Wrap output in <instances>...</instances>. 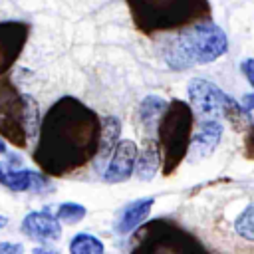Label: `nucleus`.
I'll list each match as a JSON object with an SVG mask.
<instances>
[{
	"label": "nucleus",
	"instance_id": "obj_1",
	"mask_svg": "<svg viewBox=\"0 0 254 254\" xmlns=\"http://www.w3.org/2000/svg\"><path fill=\"white\" fill-rule=\"evenodd\" d=\"M101 119L83 101L60 97L42 117L34 163L52 177L69 175L97 157Z\"/></svg>",
	"mask_w": 254,
	"mask_h": 254
},
{
	"label": "nucleus",
	"instance_id": "obj_2",
	"mask_svg": "<svg viewBox=\"0 0 254 254\" xmlns=\"http://www.w3.org/2000/svg\"><path fill=\"white\" fill-rule=\"evenodd\" d=\"M226 48L228 38L224 30L212 22H200L169 38L163 46V60L171 69L181 71L218 60Z\"/></svg>",
	"mask_w": 254,
	"mask_h": 254
},
{
	"label": "nucleus",
	"instance_id": "obj_3",
	"mask_svg": "<svg viewBox=\"0 0 254 254\" xmlns=\"http://www.w3.org/2000/svg\"><path fill=\"white\" fill-rule=\"evenodd\" d=\"M131 20L143 34L183 30L210 16L208 0H127Z\"/></svg>",
	"mask_w": 254,
	"mask_h": 254
},
{
	"label": "nucleus",
	"instance_id": "obj_4",
	"mask_svg": "<svg viewBox=\"0 0 254 254\" xmlns=\"http://www.w3.org/2000/svg\"><path fill=\"white\" fill-rule=\"evenodd\" d=\"M129 254H212L192 232L169 218H155L141 226Z\"/></svg>",
	"mask_w": 254,
	"mask_h": 254
},
{
	"label": "nucleus",
	"instance_id": "obj_5",
	"mask_svg": "<svg viewBox=\"0 0 254 254\" xmlns=\"http://www.w3.org/2000/svg\"><path fill=\"white\" fill-rule=\"evenodd\" d=\"M194 111L189 103L173 99L157 127V143L163 155V175H173L183 159L189 155L192 141Z\"/></svg>",
	"mask_w": 254,
	"mask_h": 254
},
{
	"label": "nucleus",
	"instance_id": "obj_6",
	"mask_svg": "<svg viewBox=\"0 0 254 254\" xmlns=\"http://www.w3.org/2000/svg\"><path fill=\"white\" fill-rule=\"evenodd\" d=\"M36 101L22 95L8 79L0 81V137L22 149L26 147L28 137L36 131Z\"/></svg>",
	"mask_w": 254,
	"mask_h": 254
},
{
	"label": "nucleus",
	"instance_id": "obj_7",
	"mask_svg": "<svg viewBox=\"0 0 254 254\" xmlns=\"http://www.w3.org/2000/svg\"><path fill=\"white\" fill-rule=\"evenodd\" d=\"M189 99L200 121H218L224 117L228 95L216 83L202 77H192L189 81Z\"/></svg>",
	"mask_w": 254,
	"mask_h": 254
},
{
	"label": "nucleus",
	"instance_id": "obj_8",
	"mask_svg": "<svg viewBox=\"0 0 254 254\" xmlns=\"http://www.w3.org/2000/svg\"><path fill=\"white\" fill-rule=\"evenodd\" d=\"M30 36V26L26 22H0V75L6 73L20 58L26 40Z\"/></svg>",
	"mask_w": 254,
	"mask_h": 254
},
{
	"label": "nucleus",
	"instance_id": "obj_9",
	"mask_svg": "<svg viewBox=\"0 0 254 254\" xmlns=\"http://www.w3.org/2000/svg\"><path fill=\"white\" fill-rule=\"evenodd\" d=\"M137 155L139 149L135 145V141L131 139H121L119 145L115 147L113 155L109 157L105 171H103V181L105 183H123L127 181L133 173H135V165H137Z\"/></svg>",
	"mask_w": 254,
	"mask_h": 254
},
{
	"label": "nucleus",
	"instance_id": "obj_10",
	"mask_svg": "<svg viewBox=\"0 0 254 254\" xmlns=\"http://www.w3.org/2000/svg\"><path fill=\"white\" fill-rule=\"evenodd\" d=\"M22 232L28 238L34 240H42V242H52L58 240L62 234V222L42 210H32L24 216L22 220Z\"/></svg>",
	"mask_w": 254,
	"mask_h": 254
},
{
	"label": "nucleus",
	"instance_id": "obj_11",
	"mask_svg": "<svg viewBox=\"0 0 254 254\" xmlns=\"http://www.w3.org/2000/svg\"><path fill=\"white\" fill-rule=\"evenodd\" d=\"M0 185L8 187L10 190L24 192V190H44L48 189V179L42 173L30 169H2L0 167Z\"/></svg>",
	"mask_w": 254,
	"mask_h": 254
},
{
	"label": "nucleus",
	"instance_id": "obj_12",
	"mask_svg": "<svg viewBox=\"0 0 254 254\" xmlns=\"http://www.w3.org/2000/svg\"><path fill=\"white\" fill-rule=\"evenodd\" d=\"M220 135H222L220 121H200V127L192 135V141H190V149H189L190 161L208 157L216 149V145L220 141Z\"/></svg>",
	"mask_w": 254,
	"mask_h": 254
},
{
	"label": "nucleus",
	"instance_id": "obj_13",
	"mask_svg": "<svg viewBox=\"0 0 254 254\" xmlns=\"http://www.w3.org/2000/svg\"><path fill=\"white\" fill-rule=\"evenodd\" d=\"M159 167H163V155H161V147L157 141L153 139H145L141 149H139V155H137V165H135V177L143 183L151 181Z\"/></svg>",
	"mask_w": 254,
	"mask_h": 254
},
{
	"label": "nucleus",
	"instance_id": "obj_14",
	"mask_svg": "<svg viewBox=\"0 0 254 254\" xmlns=\"http://www.w3.org/2000/svg\"><path fill=\"white\" fill-rule=\"evenodd\" d=\"M153 204H155V198L153 196H145V198H137V200L129 202L123 208V212H121V216L117 220V232L119 234H129L135 228H139V224L151 212Z\"/></svg>",
	"mask_w": 254,
	"mask_h": 254
},
{
	"label": "nucleus",
	"instance_id": "obj_15",
	"mask_svg": "<svg viewBox=\"0 0 254 254\" xmlns=\"http://www.w3.org/2000/svg\"><path fill=\"white\" fill-rule=\"evenodd\" d=\"M167 101L159 95H147L141 103H139V109H137V119L139 123L143 125L145 131H153L159 127V121L167 109Z\"/></svg>",
	"mask_w": 254,
	"mask_h": 254
},
{
	"label": "nucleus",
	"instance_id": "obj_16",
	"mask_svg": "<svg viewBox=\"0 0 254 254\" xmlns=\"http://www.w3.org/2000/svg\"><path fill=\"white\" fill-rule=\"evenodd\" d=\"M119 135H121V121L113 115L101 119V141L97 149V161H105L107 157L113 155L115 147L119 145Z\"/></svg>",
	"mask_w": 254,
	"mask_h": 254
},
{
	"label": "nucleus",
	"instance_id": "obj_17",
	"mask_svg": "<svg viewBox=\"0 0 254 254\" xmlns=\"http://www.w3.org/2000/svg\"><path fill=\"white\" fill-rule=\"evenodd\" d=\"M69 254H105V246L97 236L79 232L69 242Z\"/></svg>",
	"mask_w": 254,
	"mask_h": 254
},
{
	"label": "nucleus",
	"instance_id": "obj_18",
	"mask_svg": "<svg viewBox=\"0 0 254 254\" xmlns=\"http://www.w3.org/2000/svg\"><path fill=\"white\" fill-rule=\"evenodd\" d=\"M234 230L240 238L254 242V202L248 204L234 222Z\"/></svg>",
	"mask_w": 254,
	"mask_h": 254
},
{
	"label": "nucleus",
	"instance_id": "obj_19",
	"mask_svg": "<svg viewBox=\"0 0 254 254\" xmlns=\"http://www.w3.org/2000/svg\"><path fill=\"white\" fill-rule=\"evenodd\" d=\"M87 214V208L83 204H77V202H64L58 206V214L56 218L64 224H75L79 220H83V216Z\"/></svg>",
	"mask_w": 254,
	"mask_h": 254
},
{
	"label": "nucleus",
	"instance_id": "obj_20",
	"mask_svg": "<svg viewBox=\"0 0 254 254\" xmlns=\"http://www.w3.org/2000/svg\"><path fill=\"white\" fill-rule=\"evenodd\" d=\"M244 155L248 159H254V123L248 127L246 131V139H244Z\"/></svg>",
	"mask_w": 254,
	"mask_h": 254
},
{
	"label": "nucleus",
	"instance_id": "obj_21",
	"mask_svg": "<svg viewBox=\"0 0 254 254\" xmlns=\"http://www.w3.org/2000/svg\"><path fill=\"white\" fill-rule=\"evenodd\" d=\"M0 254H24V246L20 242H0Z\"/></svg>",
	"mask_w": 254,
	"mask_h": 254
},
{
	"label": "nucleus",
	"instance_id": "obj_22",
	"mask_svg": "<svg viewBox=\"0 0 254 254\" xmlns=\"http://www.w3.org/2000/svg\"><path fill=\"white\" fill-rule=\"evenodd\" d=\"M242 73L246 75V79L250 81V85L254 87V60L252 58H246L242 62Z\"/></svg>",
	"mask_w": 254,
	"mask_h": 254
},
{
	"label": "nucleus",
	"instance_id": "obj_23",
	"mask_svg": "<svg viewBox=\"0 0 254 254\" xmlns=\"http://www.w3.org/2000/svg\"><path fill=\"white\" fill-rule=\"evenodd\" d=\"M242 107H244L246 111L254 109V93H248V95L242 97Z\"/></svg>",
	"mask_w": 254,
	"mask_h": 254
},
{
	"label": "nucleus",
	"instance_id": "obj_24",
	"mask_svg": "<svg viewBox=\"0 0 254 254\" xmlns=\"http://www.w3.org/2000/svg\"><path fill=\"white\" fill-rule=\"evenodd\" d=\"M32 254H60V252L52 246H38V248L32 250Z\"/></svg>",
	"mask_w": 254,
	"mask_h": 254
},
{
	"label": "nucleus",
	"instance_id": "obj_25",
	"mask_svg": "<svg viewBox=\"0 0 254 254\" xmlns=\"http://www.w3.org/2000/svg\"><path fill=\"white\" fill-rule=\"evenodd\" d=\"M8 153V147H6V141L0 137V155H6Z\"/></svg>",
	"mask_w": 254,
	"mask_h": 254
}]
</instances>
